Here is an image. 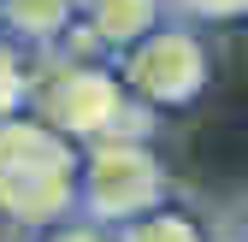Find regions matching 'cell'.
Masks as SVG:
<instances>
[{"mask_svg": "<svg viewBox=\"0 0 248 242\" xmlns=\"http://www.w3.org/2000/svg\"><path fill=\"white\" fill-rule=\"evenodd\" d=\"M24 106L36 118H47L59 136H71L77 148L107 142V136H154V112L124 89V77L107 53L59 47V53L36 59Z\"/></svg>", "mask_w": 248, "mask_h": 242, "instance_id": "1", "label": "cell"}, {"mask_svg": "<svg viewBox=\"0 0 248 242\" xmlns=\"http://www.w3.org/2000/svg\"><path fill=\"white\" fill-rule=\"evenodd\" d=\"M0 242H12V225H6V219H0Z\"/></svg>", "mask_w": 248, "mask_h": 242, "instance_id": "11", "label": "cell"}, {"mask_svg": "<svg viewBox=\"0 0 248 242\" xmlns=\"http://www.w3.org/2000/svg\"><path fill=\"white\" fill-rule=\"evenodd\" d=\"M77 12H83V0H0V30H6L24 53L47 59L59 47H71Z\"/></svg>", "mask_w": 248, "mask_h": 242, "instance_id": "6", "label": "cell"}, {"mask_svg": "<svg viewBox=\"0 0 248 242\" xmlns=\"http://www.w3.org/2000/svg\"><path fill=\"white\" fill-rule=\"evenodd\" d=\"M171 6L166 0H83L77 12V36L89 42V53L118 59L124 47H136L154 24H166Z\"/></svg>", "mask_w": 248, "mask_h": 242, "instance_id": "5", "label": "cell"}, {"mask_svg": "<svg viewBox=\"0 0 248 242\" xmlns=\"http://www.w3.org/2000/svg\"><path fill=\"white\" fill-rule=\"evenodd\" d=\"M77 166L83 148L30 106L0 118V219L12 225V236L47 230L77 213Z\"/></svg>", "mask_w": 248, "mask_h": 242, "instance_id": "2", "label": "cell"}, {"mask_svg": "<svg viewBox=\"0 0 248 242\" xmlns=\"http://www.w3.org/2000/svg\"><path fill=\"white\" fill-rule=\"evenodd\" d=\"M118 77L124 89L148 106V112H177V106H195L213 83V42L207 30L183 24V18H166L154 24L136 47H124L118 59Z\"/></svg>", "mask_w": 248, "mask_h": 242, "instance_id": "4", "label": "cell"}, {"mask_svg": "<svg viewBox=\"0 0 248 242\" xmlns=\"http://www.w3.org/2000/svg\"><path fill=\"white\" fill-rule=\"evenodd\" d=\"M112 242H207V225L189 213V207L160 201V207H148V213L112 225Z\"/></svg>", "mask_w": 248, "mask_h": 242, "instance_id": "7", "label": "cell"}, {"mask_svg": "<svg viewBox=\"0 0 248 242\" xmlns=\"http://www.w3.org/2000/svg\"><path fill=\"white\" fill-rule=\"evenodd\" d=\"M242 242H248V225H242Z\"/></svg>", "mask_w": 248, "mask_h": 242, "instance_id": "12", "label": "cell"}, {"mask_svg": "<svg viewBox=\"0 0 248 242\" xmlns=\"http://www.w3.org/2000/svg\"><path fill=\"white\" fill-rule=\"evenodd\" d=\"M171 6V18H183V24H195V30H242L248 24V0H166Z\"/></svg>", "mask_w": 248, "mask_h": 242, "instance_id": "9", "label": "cell"}, {"mask_svg": "<svg viewBox=\"0 0 248 242\" xmlns=\"http://www.w3.org/2000/svg\"><path fill=\"white\" fill-rule=\"evenodd\" d=\"M24 242H112V230L95 225V219H83V213H71V219H59L47 230H30Z\"/></svg>", "mask_w": 248, "mask_h": 242, "instance_id": "10", "label": "cell"}, {"mask_svg": "<svg viewBox=\"0 0 248 242\" xmlns=\"http://www.w3.org/2000/svg\"><path fill=\"white\" fill-rule=\"evenodd\" d=\"M30 71H36V53H24L6 30H0V118H6V112H24V101H30Z\"/></svg>", "mask_w": 248, "mask_h": 242, "instance_id": "8", "label": "cell"}, {"mask_svg": "<svg viewBox=\"0 0 248 242\" xmlns=\"http://www.w3.org/2000/svg\"><path fill=\"white\" fill-rule=\"evenodd\" d=\"M160 201H171V171H166V154L154 148V136H107V142L83 148V166H77L83 219L112 230Z\"/></svg>", "mask_w": 248, "mask_h": 242, "instance_id": "3", "label": "cell"}]
</instances>
